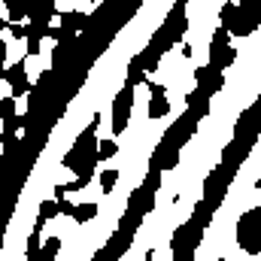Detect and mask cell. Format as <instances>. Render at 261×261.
Wrapping results in <instances>:
<instances>
[{
	"label": "cell",
	"instance_id": "d6986e66",
	"mask_svg": "<svg viewBox=\"0 0 261 261\" xmlns=\"http://www.w3.org/2000/svg\"><path fill=\"white\" fill-rule=\"evenodd\" d=\"M219 261H225V258H219Z\"/></svg>",
	"mask_w": 261,
	"mask_h": 261
},
{
	"label": "cell",
	"instance_id": "9c48e42d",
	"mask_svg": "<svg viewBox=\"0 0 261 261\" xmlns=\"http://www.w3.org/2000/svg\"><path fill=\"white\" fill-rule=\"evenodd\" d=\"M0 119H3V130H18V119H15V97H3L0 100Z\"/></svg>",
	"mask_w": 261,
	"mask_h": 261
},
{
	"label": "cell",
	"instance_id": "30bf717a",
	"mask_svg": "<svg viewBox=\"0 0 261 261\" xmlns=\"http://www.w3.org/2000/svg\"><path fill=\"white\" fill-rule=\"evenodd\" d=\"M85 12H79V9H70V12H61V28H67L73 37H76V31L79 28H85Z\"/></svg>",
	"mask_w": 261,
	"mask_h": 261
},
{
	"label": "cell",
	"instance_id": "5b68a950",
	"mask_svg": "<svg viewBox=\"0 0 261 261\" xmlns=\"http://www.w3.org/2000/svg\"><path fill=\"white\" fill-rule=\"evenodd\" d=\"M130 110H134V85H125L116 100H113V134L122 137L128 130V122H130Z\"/></svg>",
	"mask_w": 261,
	"mask_h": 261
},
{
	"label": "cell",
	"instance_id": "277c9868",
	"mask_svg": "<svg viewBox=\"0 0 261 261\" xmlns=\"http://www.w3.org/2000/svg\"><path fill=\"white\" fill-rule=\"evenodd\" d=\"M234 58H237V52L231 49V34L225 28H219L213 34V40H210V67L222 73L225 67L234 64Z\"/></svg>",
	"mask_w": 261,
	"mask_h": 261
},
{
	"label": "cell",
	"instance_id": "e0dca14e",
	"mask_svg": "<svg viewBox=\"0 0 261 261\" xmlns=\"http://www.w3.org/2000/svg\"><path fill=\"white\" fill-rule=\"evenodd\" d=\"M9 31H12V37H15V40L31 37V28H24V24H9Z\"/></svg>",
	"mask_w": 261,
	"mask_h": 261
},
{
	"label": "cell",
	"instance_id": "9a60e30c",
	"mask_svg": "<svg viewBox=\"0 0 261 261\" xmlns=\"http://www.w3.org/2000/svg\"><path fill=\"white\" fill-rule=\"evenodd\" d=\"M97 182H100V189H103V195H110V192L116 189V182H119V170H103Z\"/></svg>",
	"mask_w": 261,
	"mask_h": 261
},
{
	"label": "cell",
	"instance_id": "8fae6325",
	"mask_svg": "<svg viewBox=\"0 0 261 261\" xmlns=\"http://www.w3.org/2000/svg\"><path fill=\"white\" fill-rule=\"evenodd\" d=\"M94 216H97V203H94V200H88V203H76V206H73V213H70V219H73V222H79V225L91 222Z\"/></svg>",
	"mask_w": 261,
	"mask_h": 261
},
{
	"label": "cell",
	"instance_id": "4fadbf2b",
	"mask_svg": "<svg viewBox=\"0 0 261 261\" xmlns=\"http://www.w3.org/2000/svg\"><path fill=\"white\" fill-rule=\"evenodd\" d=\"M55 216H61V203H58L55 197H52V200H43V203H40V219L49 222V219H55Z\"/></svg>",
	"mask_w": 261,
	"mask_h": 261
},
{
	"label": "cell",
	"instance_id": "2e32d148",
	"mask_svg": "<svg viewBox=\"0 0 261 261\" xmlns=\"http://www.w3.org/2000/svg\"><path fill=\"white\" fill-rule=\"evenodd\" d=\"M15 149V130H3V152L9 155Z\"/></svg>",
	"mask_w": 261,
	"mask_h": 261
},
{
	"label": "cell",
	"instance_id": "ac0fdd59",
	"mask_svg": "<svg viewBox=\"0 0 261 261\" xmlns=\"http://www.w3.org/2000/svg\"><path fill=\"white\" fill-rule=\"evenodd\" d=\"M255 189H258V192H261V179H258V182H255Z\"/></svg>",
	"mask_w": 261,
	"mask_h": 261
},
{
	"label": "cell",
	"instance_id": "ba28073f",
	"mask_svg": "<svg viewBox=\"0 0 261 261\" xmlns=\"http://www.w3.org/2000/svg\"><path fill=\"white\" fill-rule=\"evenodd\" d=\"M195 79H197V88H200L203 94H216V91L222 88V73H219V70H213L210 64L200 67V70L195 73Z\"/></svg>",
	"mask_w": 261,
	"mask_h": 261
},
{
	"label": "cell",
	"instance_id": "7a4b0ae2",
	"mask_svg": "<svg viewBox=\"0 0 261 261\" xmlns=\"http://www.w3.org/2000/svg\"><path fill=\"white\" fill-rule=\"evenodd\" d=\"M219 21L228 34L249 37L261 24V3H225L219 9Z\"/></svg>",
	"mask_w": 261,
	"mask_h": 261
},
{
	"label": "cell",
	"instance_id": "7c38bea8",
	"mask_svg": "<svg viewBox=\"0 0 261 261\" xmlns=\"http://www.w3.org/2000/svg\"><path fill=\"white\" fill-rule=\"evenodd\" d=\"M58 252H61V240L58 237H49V240H43V249H40V255L34 261H55Z\"/></svg>",
	"mask_w": 261,
	"mask_h": 261
},
{
	"label": "cell",
	"instance_id": "52a82bcc",
	"mask_svg": "<svg viewBox=\"0 0 261 261\" xmlns=\"http://www.w3.org/2000/svg\"><path fill=\"white\" fill-rule=\"evenodd\" d=\"M6 82L12 85V94L18 97V94H24V91H31V82H28V73H24V61H15L12 67H6Z\"/></svg>",
	"mask_w": 261,
	"mask_h": 261
},
{
	"label": "cell",
	"instance_id": "6da1fadb",
	"mask_svg": "<svg viewBox=\"0 0 261 261\" xmlns=\"http://www.w3.org/2000/svg\"><path fill=\"white\" fill-rule=\"evenodd\" d=\"M97 125H100V116H91L88 128L76 137V143L70 146V152L64 155V167L76 173V179L64 182L67 192H82V189L91 182V176H94V167H97V161H100V155H97V149H100Z\"/></svg>",
	"mask_w": 261,
	"mask_h": 261
},
{
	"label": "cell",
	"instance_id": "5bb4252c",
	"mask_svg": "<svg viewBox=\"0 0 261 261\" xmlns=\"http://www.w3.org/2000/svg\"><path fill=\"white\" fill-rule=\"evenodd\" d=\"M97 155H100V161H110V158H116V155H119V143H116V140H100V149H97Z\"/></svg>",
	"mask_w": 261,
	"mask_h": 261
},
{
	"label": "cell",
	"instance_id": "3957f363",
	"mask_svg": "<svg viewBox=\"0 0 261 261\" xmlns=\"http://www.w3.org/2000/svg\"><path fill=\"white\" fill-rule=\"evenodd\" d=\"M237 246L246 255H261V206H249L240 219H237Z\"/></svg>",
	"mask_w": 261,
	"mask_h": 261
},
{
	"label": "cell",
	"instance_id": "8992f818",
	"mask_svg": "<svg viewBox=\"0 0 261 261\" xmlns=\"http://www.w3.org/2000/svg\"><path fill=\"white\" fill-rule=\"evenodd\" d=\"M149 91H152V97H149V119H152V122H155V119H164V116L170 113L167 88H164L161 82H152V79H149Z\"/></svg>",
	"mask_w": 261,
	"mask_h": 261
}]
</instances>
